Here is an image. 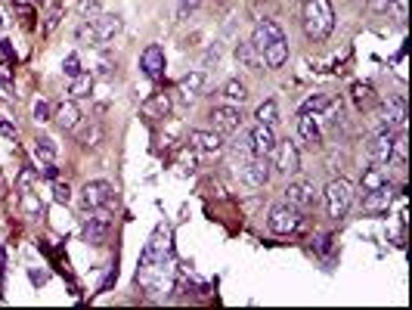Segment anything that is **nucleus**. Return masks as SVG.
<instances>
[{
  "label": "nucleus",
  "instance_id": "obj_8",
  "mask_svg": "<svg viewBox=\"0 0 412 310\" xmlns=\"http://www.w3.org/2000/svg\"><path fill=\"white\" fill-rule=\"evenodd\" d=\"M90 28H93V41H97V47H106L109 41H115L118 34H121L124 22L118 13H99L90 19Z\"/></svg>",
  "mask_w": 412,
  "mask_h": 310
},
{
  "label": "nucleus",
  "instance_id": "obj_4",
  "mask_svg": "<svg viewBox=\"0 0 412 310\" xmlns=\"http://www.w3.org/2000/svg\"><path fill=\"white\" fill-rule=\"evenodd\" d=\"M81 208L84 211L115 208V186L109 180H87L81 189Z\"/></svg>",
  "mask_w": 412,
  "mask_h": 310
},
{
  "label": "nucleus",
  "instance_id": "obj_45",
  "mask_svg": "<svg viewBox=\"0 0 412 310\" xmlns=\"http://www.w3.org/2000/svg\"><path fill=\"white\" fill-rule=\"evenodd\" d=\"M388 4H391V0H369V6H372L375 13H384V10H388Z\"/></svg>",
  "mask_w": 412,
  "mask_h": 310
},
{
  "label": "nucleus",
  "instance_id": "obj_26",
  "mask_svg": "<svg viewBox=\"0 0 412 310\" xmlns=\"http://www.w3.org/2000/svg\"><path fill=\"white\" fill-rule=\"evenodd\" d=\"M254 118H257V124H276L279 122V106H276V100H264L261 106H257L254 112Z\"/></svg>",
  "mask_w": 412,
  "mask_h": 310
},
{
  "label": "nucleus",
  "instance_id": "obj_44",
  "mask_svg": "<svg viewBox=\"0 0 412 310\" xmlns=\"http://www.w3.org/2000/svg\"><path fill=\"white\" fill-rule=\"evenodd\" d=\"M217 59H220V47L214 44V47H208V53H205V68H208V65H217Z\"/></svg>",
  "mask_w": 412,
  "mask_h": 310
},
{
  "label": "nucleus",
  "instance_id": "obj_14",
  "mask_svg": "<svg viewBox=\"0 0 412 310\" xmlns=\"http://www.w3.org/2000/svg\"><path fill=\"white\" fill-rule=\"evenodd\" d=\"M190 146L202 155H217V152L227 149V140H223V134H217V131H193Z\"/></svg>",
  "mask_w": 412,
  "mask_h": 310
},
{
  "label": "nucleus",
  "instance_id": "obj_31",
  "mask_svg": "<svg viewBox=\"0 0 412 310\" xmlns=\"http://www.w3.org/2000/svg\"><path fill=\"white\" fill-rule=\"evenodd\" d=\"M19 205L25 214H31V218H40L44 214V205H40V199L34 196V189H28V193H19Z\"/></svg>",
  "mask_w": 412,
  "mask_h": 310
},
{
  "label": "nucleus",
  "instance_id": "obj_38",
  "mask_svg": "<svg viewBox=\"0 0 412 310\" xmlns=\"http://www.w3.org/2000/svg\"><path fill=\"white\" fill-rule=\"evenodd\" d=\"M177 165H180V174H193V171H195V155L190 149H183V152H180V159H177Z\"/></svg>",
  "mask_w": 412,
  "mask_h": 310
},
{
  "label": "nucleus",
  "instance_id": "obj_25",
  "mask_svg": "<svg viewBox=\"0 0 412 310\" xmlns=\"http://www.w3.org/2000/svg\"><path fill=\"white\" fill-rule=\"evenodd\" d=\"M31 152H34V159H38V161H56V155H59L56 143L50 140V137H38L34 146H31Z\"/></svg>",
  "mask_w": 412,
  "mask_h": 310
},
{
  "label": "nucleus",
  "instance_id": "obj_29",
  "mask_svg": "<svg viewBox=\"0 0 412 310\" xmlns=\"http://www.w3.org/2000/svg\"><path fill=\"white\" fill-rule=\"evenodd\" d=\"M236 63H242L245 68H251V72H254L257 65H261V56H257V50L251 47V41H248V44H239V47H236Z\"/></svg>",
  "mask_w": 412,
  "mask_h": 310
},
{
  "label": "nucleus",
  "instance_id": "obj_20",
  "mask_svg": "<svg viewBox=\"0 0 412 310\" xmlns=\"http://www.w3.org/2000/svg\"><path fill=\"white\" fill-rule=\"evenodd\" d=\"M261 59L267 63V68H279V65H286V59H288V41H286V38L270 41V44L264 47Z\"/></svg>",
  "mask_w": 412,
  "mask_h": 310
},
{
  "label": "nucleus",
  "instance_id": "obj_6",
  "mask_svg": "<svg viewBox=\"0 0 412 310\" xmlns=\"http://www.w3.org/2000/svg\"><path fill=\"white\" fill-rule=\"evenodd\" d=\"M298 223H301V211L291 208L288 202L273 205L270 214H267V230L276 232V236H288V232H295Z\"/></svg>",
  "mask_w": 412,
  "mask_h": 310
},
{
  "label": "nucleus",
  "instance_id": "obj_40",
  "mask_svg": "<svg viewBox=\"0 0 412 310\" xmlns=\"http://www.w3.org/2000/svg\"><path fill=\"white\" fill-rule=\"evenodd\" d=\"M102 13V0H81V16L84 19H93V16Z\"/></svg>",
  "mask_w": 412,
  "mask_h": 310
},
{
  "label": "nucleus",
  "instance_id": "obj_18",
  "mask_svg": "<svg viewBox=\"0 0 412 310\" xmlns=\"http://www.w3.org/2000/svg\"><path fill=\"white\" fill-rule=\"evenodd\" d=\"M298 137H301L304 143L316 146L322 140V127H320V115H310V112H301L298 115Z\"/></svg>",
  "mask_w": 412,
  "mask_h": 310
},
{
  "label": "nucleus",
  "instance_id": "obj_5",
  "mask_svg": "<svg viewBox=\"0 0 412 310\" xmlns=\"http://www.w3.org/2000/svg\"><path fill=\"white\" fill-rule=\"evenodd\" d=\"M379 131H403L406 127V100L403 97H388L379 106Z\"/></svg>",
  "mask_w": 412,
  "mask_h": 310
},
{
  "label": "nucleus",
  "instance_id": "obj_13",
  "mask_svg": "<svg viewBox=\"0 0 412 310\" xmlns=\"http://www.w3.org/2000/svg\"><path fill=\"white\" fill-rule=\"evenodd\" d=\"M165 50H161L158 44H149L140 53V68H143V75L149 78V81H158V78H165Z\"/></svg>",
  "mask_w": 412,
  "mask_h": 310
},
{
  "label": "nucleus",
  "instance_id": "obj_10",
  "mask_svg": "<svg viewBox=\"0 0 412 310\" xmlns=\"http://www.w3.org/2000/svg\"><path fill=\"white\" fill-rule=\"evenodd\" d=\"M286 202L298 211H310V208H316V202H320V193H316L313 183H307V180H291L286 186Z\"/></svg>",
  "mask_w": 412,
  "mask_h": 310
},
{
  "label": "nucleus",
  "instance_id": "obj_7",
  "mask_svg": "<svg viewBox=\"0 0 412 310\" xmlns=\"http://www.w3.org/2000/svg\"><path fill=\"white\" fill-rule=\"evenodd\" d=\"M270 159H257V155H248V159L239 165V174H242V183L248 189H261V186H267V180H270Z\"/></svg>",
  "mask_w": 412,
  "mask_h": 310
},
{
  "label": "nucleus",
  "instance_id": "obj_23",
  "mask_svg": "<svg viewBox=\"0 0 412 310\" xmlns=\"http://www.w3.org/2000/svg\"><path fill=\"white\" fill-rule=\"evenodd\" d=\"M205 87V72H190L180 78V93H183L186 100H195Z\"/></svg>",
  "mask_w": 412,
  "mask_h": 310
},
{
  "label": "nucleus",
  "instance_id": "obj_32",
  "mask_svg": "<svg viewBox=\"0 0 412 310\" xmlns=\"http://www.w3.org/2000/svg\"><path fill=\"white\" fill-rule=\"evenodd\" d=\"M38 180H40L38 168H22L19 177H16V189H19V193H28V189H34V183H38Z\"/></svg>",
  "mask_w": 412,
  "mask_h": 310
},
{
  "label": "nucleus",
  "instance_id": "obj_34",
  "mask_svg": "<svg viewBox=\"0 0 412 310\" xmlns=\"http://www.w3.org/2000/svg\"><path fill=\"white\" fill-rule=\"evenodd\" d=\"M53 202L56 205H68V202H72V186H68L65 180H59V177H53Z\"/></svg>",
  "mask_w": 412,
  "mask_h": 310
},
{
  "label": "nucleus",
  "instance_id": "obj_22",
  "mask_svg": "<svg viewBox=\"0 0 412 310\" xmlns=\"http://www.w3.org/2000/svg\"><path fill=\"white\" fill-rule=\"evenodd\" d=\"M350 100H354L357 109H369L375 102V87L369 81H357L354 87H350Z\"/></svg>",
  "mask_w": 412,
  "mask_h": 310
},
{
  "label": "nucleus",
  "instance_id": "obj_12",
  "mask_svg": "<svg viewBox=\"0 0 412 310\" xmlns=\"http://www.w3.org/2000/svg\"><path fill=\"white\" fill-rule=\"evenodd\" d=\"M276 168L279 174H286V177H291V174H298V171H301V149H298L295 143L291 140H286V143H276Z\"/></svg>",
  "mask_w": 412,
  "mask_h": 310
},
{
  "label": "nucleus",
  "instance_id": "obj_15",
  "mask_svg": "<svg viewBox=\"0 0 412 310\" xmlns=\"http://www.w3.org/2000/svg\"><path fill=\"white\" fill-rule=\"evenodd\" d=\"M276 38H286V31H282L279 22H273V19L257 22V28H254V34H251V47L257 50V56H261L264 47H267L270 41H276ZM261 63H264V59H261Z\"/></svg>",
  "mask_w": 412,
  "mask_h": 310
},
{
  "label": "nucleus",
  "instance_id": "obj_3",
  "mask_svg": "<svg viewBox=\"0 0 412 310\" xmlns=\"http://www.w3.org/2000/svg\"><path fill=\"white\" fill-rule=\"evenodd\" d=\"M112 211L115 208H97V211H84V223H81V236L87 245H102L109 239L112 230Z\"/></svg>",
  "mask_w": 412,
  "mask_h": 310
},
{
  "label": "nucleus",
  "instance_id": "obj_28",
  "mask_svg": "<svg viewBox=\"0 0 412 310\" xmlns=\"http://www.w3.org/2000/svg\"><path fill=\"white\" fill-rule=\"evenodd\" d=\"M223 97L229 102H245L248 100V84L239 81V78H229L227 84H223Z\"/></svg>",
  "mask_w": 412,
  "mask_h": 310
},
{
  "label": "nucleus",
  "instance_id": "obj_9",
  "mask_svg": "<svg viewBox=\"0 0 412 310\" xmlns=\"http://www.w3.org/2000/svg\"><path fill=\"white\" fill-rule=\"evenodd\" d=\"M276 131L270 124H254L251 134H248V152L257 155V159H273L276 152Z\"/></svg>",
  "mask_w": 412,
  "mask_h": 310
},
{
  "label": "nucleus",
  "instance_id": "obj_19",
  "mask_svg": "<svg viewBox=\"0 0 412 310\" xmlns=\"http://www.w3.org/2000/svg\"><path fill=\"white\" fill-rule=\"evenodd\" d=\"M391 199H394V189H391V183H384V186H379V189H372V193H363V211H384L391 205Z\"/></svg>",
  "mask_w": 412,
  "mask_h": 310
},
{
  "label": "nucleus",
  "instance_id": "obj_37",
  "mask_svg": "<svg viewBox=\"0 0 412 310\" xmlns=\"http://www.w3.org/2000/svg\"><path fill=\"white\" fill-rule=\"evenodd\" d=\"M406 10H409V0H391L384 13H391L397 22H406Z\"/></svg>",
  "mask_w": 412,
  "mask_h": 310
},
{
  "label": "nucleus",
  "instance_id": "obj_16",
  "mask_svg": "<svg viewBox=\"0 0 412 310\" xmlns=\"http://www.w3.org/2000/svg\"><path fill=\"white\" fill-rule=\"evenodd\" d=\"M53 122L63 127V131H75L81 124V109H78V100H65L53 109Z\"/></svg>",
  "mask_w": 412,
  "mask_h": 310
},
{
  "label": "nucleus",
  "instance_id": "obj_21",
  "mask_svg": "<svg viewBox=\"0 0 412 310\" xmlns=\"http://www.w3.org/2000/svg\"><path fill=\"white\" fill-rule=\"evenodd\" d=\"M388 183V171H384V165H379V161H372V168L363 171V177H359V189L363 193H372V189H379Z\"/></svg>",
  "mask_w": 412,
  "mask_h": 310
},
{
  "label": "nucleus",
  "instance_id": "obj_41",
  "mask_svg": "<svg viewBox=\"0 0 412 310\" xmlns=\"http://www.w3.org/2000/svg\"><path fill=\"white\" fill-rule=\"evenodd\" d=\"M0 137H6V140H16V137H19V127H16L6 115H0Z\"/></svg>",
  "mask_w": 412,
  "mask_h": 310
},
{
  "label": "nucleus",
  "instance_id": "obj_27",
  "mask_svg": "<svg viewBox=\"0 0 412 310\" xmlns=\"http://www.w3.org/2000/svg\"><path fill=\"white\" fill-rule=\"evenodd\" d=\"M143 112H146L149 118H165L168 112H170V100H168V93H156V97H152V100L143 106Z\"/></svg>",
  "mask_w": 412,
  "mask_h": 310
},
{
  "label": "nucleus",
  "instance_id": "obj_1",
  "mask_svg": "<svg viewBox=\"0 0 412 310\" xmlns=\"http://www.w3.org/2000/svg\"><path fill=\"white\" fill-rule=\"evenodd\" d=\"M301 25L310 41H325L335 28V6L332 0H304Z\"/></svg>",
  "mask_w": 412,
  "mask_h": 310
},
{
  "label": "nucleus",
  "instance_id": "obj_35",
  "mask_svg": "<svg viewBox=\"0 0 412 310\" xmlns=\"http://www.w3.org/2000/svg\"><path fill=\"white\" fill-rule=\"evenodd\" d=\"M81 72H84V68H81V56L78 53H68L63 59V75L68 78V81H72V78H78Z\"/></svg>",
  "mask_w": 412,
  "mask_h": 310
},
{
  "label": "nucleus",
  "instance_id": "obj_43",
  "mask_svg": "<svg viewBox=\"0 0 412 310\" xmlns=\"http://www.w3.org/2000/svg\"><path fill=\"white\" fill-rule=\"evenodd\" d=\"M0 87H13V68L0 63Z\"/></svg>",
  "mask_w": 412,
  "mask_h": 310
},
{
  "label": "nucleus",
  "instance_id": "obj_11",
  "mask_svg": "<svg viewBox=\"0 0 412 310\" xmlns=\"http://www.w3.org/2000/svg\"><path fill=\"white\" fill-rule=\"evenodd\" d=\"M208 122L211 131L217 134H236L242 127V112H239V106H214L208 112Z\"/></svg>",
  "mask_w": 412,
  "mask_h": 310
},
{
  "label": "nucleus",
  "instance_id": "obj_36",
  "mask_svg": "<svg viewBox=\"0 0 412 310\" xmlns=\"http://www.w3.org/2000/svg\"><path fill=\"white\" fill-rule=\"evenodd\" d=\"M75 131H78V140L84 143V146H93V143H97L99 140V127L97 124H90V127H75Z\"/></svg>",
  "mask_w": 412,
  "mask_h": 310
},
{
  "label": "nucleus",
  "instance_id": "obj_2",
  "mask_svg": "<svg viewBox=\"0 0 412 310\" xmlns=\"http://www.w3.org/2000/svg\"><path fill=\"white\" fill-rule=\"evenodd\" d=\"M354 199H357V193H354V183L345 177H338V180H332L329 186L322 189V202H325V211H329V218L335 220H341L345 214L354 208Z\"/></svg>",
  "mask_w": 412,
  "mask_h": 310
},
{
  "label": "nucleus",
  "instance_id": "obj_39",
  "mask_svg": "<svg viewBox=\"0 0 412 310\" xmlns=\"http://www.w3.org/2000/svg\"><path fill=\"white\" fill-rule=\"evenodd\" d=\"M202 0H177V19H186V16H193L199 10Z\"/></svg>",
  "mask_w": 412,
  "mask_h": 310
},
{
  "label": "nucleus",
  "instance_id": "obj_42",
  "mask_svg": "<svg viewBox=\"0 0 412 310\" xmlns=\"http://www.w3.org/2000/svg\"><path fill=\"white\" fill-rule=\"evenodd\" d=\"M59 19H63V6H53V10H50V16H47V28L44 31H53L56 28V25H59Z\"/></svg>",
  "mask_w": 412,
  "mask_h": 310
},
{
  "label": "nucleus",
  "instance_id": "obj_33",
  "mask_svg": "<svg viewBox=\"0 0 412 310\" xmlns=\"http://www.w3.org/2000/svg\"><path fill=\"white\" fill-rule=\"evenodd\" d=\"M31 115H34V122H38V124H47V122H53V106H50L47 100H38V102H34V109H31Z\"/></svg>",
  "mask_w": 412,
  "mask_h": 310
},
{
  "label": "nucleus",
  "instance_id": "obj_17",
  "mask_svg": "<svg viewBox=\"0 0 412 310\" xmlns=\"http://www.w3.org/2000/svg\"><path fill=\"white\" fill-rule=\"evenodd\" d=\"M394 137H397V131H379V134H375V140L369 143V155H372V161L388 165L391 149H394Z\"/></svg>",
  "mask_w": 412,
  "mask_h": 310
},
{
  "label": "nucleus",
  "instance_id": "obj_30",
  "mask_svg": "<svg viewBox=\"0 0 412 310\" xmlns=\"http://www.w3.org/2000/svg\"><path fill=\"white\" fill-rule=\"evenodd\" d=\"M332 106V97H325V93H313V97H307L301 102V112H310V115H322L325 109Z\"/></svg>",
  "mask_w": 412,
  "mask_h": 310
},
{
  "label": "nucleus",
  "instance_id": "obj_24",
  "mask_svg": "<svg viewBox=\"0 0 412 310\" xmlns=\"http://www.w3.org/2000/svg\"><path fill=\"white\" fill-rule=\"evenodd\" d=\"M90 90H93V75L81 72L78 78H72V84H68V100H84V97H90Z\"/></svg>",
  "mask_w": 412,
  "mask_h": 310
}]
</instances>
